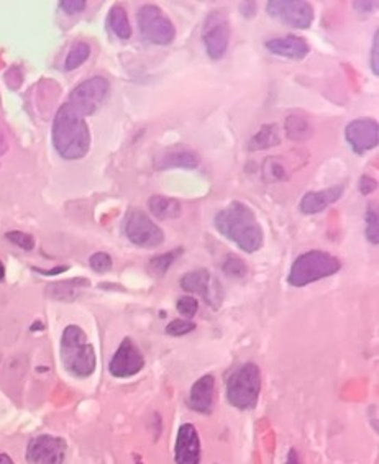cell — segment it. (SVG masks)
I'll return each instance as SVG.
<instances>
[{
  "label": "cell",
  "instance_id": "cell-1",
  "mask_svg": "<svg viewBox=\"0 0 379 464\" xmlns=\"http://www.w3.org/2000/svg\"><path fill=\"white\" fill-rule=\"evenodd\" d=\"M214 227L220 235L245 253H256L265 243L263 229L255 212L240 201L232 202L220 210L214 217Z\"/></svg>",
  "mask_w": 379,
  "mask_h": 464
},
{
  "label": "cell",
  "instance_id": "cell-2",
  "mask_svg": "<svg viewBox=\"0 0 379 464\" xmlns=\"http://www.w3.org/2000/svg\"><path fill=\"white\" fill-rule=\"evenodd\" d=\"M53 146L62 159L76 161L84 157L90 148V131L84 117L68 102L60 107L53 120Z\"/></svg>",
  "mask_w": 379,
  "mask_h": 464
},
{
  "label": "cell",
  "instance_id": "cell-3",
  "mask_svg": "<svg viewBox=\"0 0 379 464\" xmlns=\"http://www.w3.org/2000/svg\"><path fill=\"white\" fill-rule=\"evenodd\" d=\"M60 353L66 371L76 378H89L97 366L94 346L87 339L84 330L77 325L66 326L62 331Z\"/></svg>",
  "mask_w": 379,
  "mask_h": 464
},
{
  "label": "cell",
  "instance_id": "cell-4",
  "mask_svg": "<svg viewBox=\"0 0 379 464\" xmlns=\"http://www.w3.org/2000/svg\"><path fill=\"white\" fill-rule=\"evenodd\" d=\"M341 263L330 253L322 250H312L304 253L291 266L287 283L293 287H304L317 283L325 277H330L340 271Z\"/></svg>",
  "mask_w": 379,
  "mask_h": 464
},
{
  "label": "cell",
  "instance_id": "cell-5",
  "mask_svg": "<svg viewBox=\"0 0 379 464\" xmlns=\"http://www.w3.org/2000/svg\"><path fill=\"white\" fill-rule=\"evenodd\" d=\"M261 392V371L255 363H245L228 376L227 399L239 410L256 407Z\"/></svg>",
  "mask_w": 379,
  "mask_h": 464
},
{
  "label": "cell",
  "instance_id": "cell-6",
  "mask_svg": "<svg viewBox=\"0 0 379 464\" xmlns=\"http://www.w3.org/2000/svg\"><path fill=\"white\" fill-rule=\"evenodd\" d=\"M136 22L141 38L158 47H168L176 38V28L169 16L153 3H147L140 8Z\"/></svg>",
  "mask_w": 379,
  "mask_h": 464
},
{
  "label": "cell",
  "instance_id": "cell-7",
  "mask_svg": "<svg viewBox=\"0 0 379 464\" xmlns=\"http://www.w3.org/2000/svg\"><path fill=\"white\" fill-rule=\"evenodd\" d=\"M108 94H110V84L107 79L94 76L74 87L68 103L81 117H89L106 103Z\"/></svg>",
  "mask_w": 379,
  "mask_h": 464
},
{
  "label": "cell",
  "instance_id": "cell-8",
  "mask_svg": "<svg viewBox=\"0 0 379 464\" xmlns=\"http://www.w3.org/2000/svg\"><path fill=\"white\" fill-rule=\"evenodd\" d=\"M202 43L210 60H222L230 43V22L227 12L214 10L207 15L202 27Z\"/></svg>",
  "mask_w": 379,
  "mask_h": 464
},
{
  "label": "cell",
  "instance_id": "cell-9",
  "mask_svg": "<svg viewBox=\"0 0 379 464\" xmlns=\"http://www.w3.org/2000/svg\"><path fill=\"white\" fill-rule=\"evenodd\" d=\"M266 12L271 18L295 30H307L315 18L314 7L302 0H271L266 5Z\"/></svg>",
  "mask_w": 379,
  "mask_h": 464
},
{
  "label": "cell",
  "instance_id": "cell-10",
  "mask_svg": "<svg viewBox=\"0 0 379 464\" xmlns=\"http://www.w3.org/2000/svg\"><path fill=\"white\" fill-rule=\"evenodd\" d=\"M125 235L140 248H156L164 242L162 230L140 209H132L128 212L125 218Z\"/></svg>",
  "mask_w": 379,
  "mask_h": 464
},
{
  "label": "cell",
  "instance_id": "cell-11",
  "mask_svg": "<svg viewBox=\"0 0 379 464\" xmlns=\"http://www.w3.org/2000/svg\"><path fill=\"white\" fill-rule=\"evenodd\" d=\"M68 445L62 438L40 435L27 446V461L30 464H64Z\"/></svg>",
  "mask_w": 379,
  "mask_h": 464
},
{
  "label": "cell",
  "instance_id": "cell-12",
  "mask_svg": "<svg viewBox=\"0 0 379 464\" xmlns=\"http://www.w3.org/2000/svg\"><path fill=\"white\" fill-rule=\"evenodd\" d=\"M181 287L187 292L199 294L212 309H219L223 300V291L219 279H215L207 269L191 271L181 277Z\"/></svg>",
  "mask_w": 379,
  "mask_h": 464
},
{
  "label": "cell",
  "instance_id": "cell-13",
  "mask_svg": "<svg viewBox=\"0 0 379 464\" xmlns=\"http://www.w3.org/2000/svg\"><path fill=\"white\" fill-rule=\"evenodd\" d=\"M145 368V358L138 350V346L133 343L130 338H123L120 346L117 348L115 355L112 356L110 364H108V371L114 378H132V376L138 374V372Z\"/></svg>",
  "mask_w": 379,
  "mask_h": 464
},
{
  "label": "cell",
  "instance_id": "cell-14",
  "mask_svg": "<svg viewBox=\"0 0 379 464\" xmlns=\"http://www.w3.org/2000/svg\"><path fill=\"white\" fill-rule=\"evenodd\" d=\"M345 140H347L352 150L363 155L378 146L379 142V125L374 118H356L350 122L345 128Z\"/></svg>",
  "mask_w": 379,
  "mask_h": 464
},
{
  "label": "cell",
  "instance_id": "cell-15",
  "mask_svg": "<svg viewBox=\"0 0 379 464\" xmlns=\"http://www.w3.org/2000/svg\"><path fill=\"white\" fill-rule=\"evenodd\" d=\"M174 456L178 464H201V438L193 424L179 426Z\"/></svg>",
  "mask_w": 379,
  "mask_h": 464
},
{
  "label": "cell",
  "instance_id": "cell-16",
  "mask_svg": "<svg viewBox=\"0 0 379 464\" xmlns=\"http://www.w3.org/2000/svg\"><path fill=\"white\" fill-rule=\"evenodd\" d=\"M345 188L341 184L332 185V188L317 190V192L304 194L301 202H299V210L306 215H315L323 212L327 207L339 202L343 196Z\"/></svg>",
  "mask_w": 379,
  "mask_h": 464
},
{
  "label": "cell",
  "instance_id": "cell-17",
  "mask_svg": "<svg viewBox=\"0 0 379 464\" xmlns=\"http://www.w3.org/2000/svg\"><path fill=\"white\" fill-rule=\"evenodd\" d=\"M201 163L199 156L193 150L184 146H171L161 151L155 159V168L160 171L166 169H195Z\"/></svg>",
  "mask_w": 379,
  "mask_h": 464
},
{
  "label": "cell",
  "instance_id": "cell-18",
  "mask_svg": "<svg viewBox=\"0 0 379 464\" xmlns=\"http://www.w3.org/2000/svg\"><path fill=\"white\" fill-rule=\"evenodd\" d=\"M266 49L273 55L286 57V60H304L310 53V47L306 40L295 35H286L281 38L266 41Z\"/></svg>",
  "mask_w": 379,
  "mask_h": 464
},
{
  "label": "cell",
  "instance_id": "cell-19",
  "mask_svg": "<svg viewBox=\"0 0 379 464\" xmlns=\"http://www.w3.org/2000/svg\"><path fill=\"white\" fill-rule=\"evenodd\" d=\"M215 379L212 374L202 376L194 383L189 396V407L202 415H210L214 409Z\"/></svg>",
  "mask_w": 379,
  "mask_h": 464
},
{
  "label": "cell",
  "instance_id": "cell-20",
  "mask_svg": "<svg viewBox=\"0 0 379 464\" xmlns=\"http://www.w3.org/2000/svg\"><path fill=\"white\" fill-rule=\"evenodd\" d=\"M148 210L158 220H174L182 214V207L176 198L166 196H153L149 198Z\"/></svg>",
  "mask_w": 379,
  "mask_h": 464
},
{
  "label": "cell",
  "instance_id": "cell-21",
  "mask_svg": "<svg viewBox=\"0 0 379 464\" xmlns=\"http://www.w3.org/2000/svg\"><path fill=\"white\" fill-rule=\"evenodd\" d=\"M84 287H89V281L76 277V279L49 284L47 287V294L54 300L68 302V300L77 299L79 294L82 292V289Z\"/></svg>",
  "mask_w": 379,
  "mask_h": 464
},
{
  "label": "cell",
  "instance_id": "cell-22",
  "mask_svg": "<svg viewBox=\"0 0 379 464\" xmlns=\"http://www.w3.org/2000/svg\"><path fill=\"white\" fill-rule=\"evenodd\" d=\"M281 143V138H279V128L274 123H269V125L261 127L260 130L256 131L255 136L249 140L248 148L252 151H261V150H268V148L278 146Z\"/></svg>",
  "mask_w": 379,
  "mask_h": 464
},
{
  "label": "cell",
  "instance_id": "cell-23",
  "mask_svg": "<svg viewBox=\"0 0 379 464\" xmlns=\"http://www.w3.org/2000/svg\"><path fill=\"white\" fill-rule=\"evenodd\" d=\"M108 27L110 30L119 36L120 40H128L132 36V25L130 20H128V14L127 10L122 5H114L108 10Z\"/></svg>",
  "mask_w": 379,
  "mask_h": 464
},
{
  "label": "cell",
  "instance_id": "cell-24",
  "mask_svg": "<svg viewBox=\"0 0 379 464\" xmlns=\"http://www.w3.org/2000/svg\"><path fill=\"white\" fill-rule=\"evenodd\" d=\"M284 128L287 138L293 140V142H304V140L310 138L312 133H314L309 120L299 114L289 115V117L286 118Z\"/></svg>",
  "mask_w": 379,
  "mask_h": 464
},
{
  "label": "cell",
  "instance_id": "cell-25",
  "mask_svg": "<svg viewBox=\"0 0 379 464\" xmlns=\"http://www.w3.org/2000/svg\"><path fill=\"white\" fill-rule=\"evenodd\" d=\"M181 255H182V250L181 248H178V250L162 253V255L160 256H155V258L149 259L148 272L155 277H162L166 272L169 271V268L173 266L174 261H176Z\"/></svg>",
  "mask_w": 379,
  "mask_h": 464
},
{
  "label": "cell",
  "instance_id": "cell-26",
  "mask_svg": "<svg viewBox=\"0 0 379 464\" xmlns=\"http://www.w3.org/2000/svg\"><path fill=\"white\" fill-rule=\"evenodd\" d=\"M89 56H90L89 43H86V41H77V43H74L69 49L68 56H66L64 61L66 71H74V69H77L79 66L84 64L86 61L89 60Z\"/></svg>",
  "mask_w": 379,
  "mask_h": 464
},
{
  "label": "cell",
  "instance_id": "cell-27",
  "mask_svg": "<svg viewBox=\"0 0 379 464\" xmlns=\"http://www.w3.org/2000/svg\"><path fill=\"white\" fill-rule=\"evenodd\" d=\"M289 177V172L284 168V164L279 161V157H268L263 164V179L266 182H279L286 181Z\"/></svg>",
  "mask_w": 379,
  "mask_h": 464
},
{
  "label": "cell",
  "instance_id": "cell-28",
  "mask_svg": "<svg viewBox=\"0 0 379 464\" xmlns=\"http://www.w3.org/2000/svg\"><path fill=\"white\" fill-rule=\"evenodd\" d=\"M222 271L225 276L232 277V279H241L248 274V268L245 261L235 255H228L227 259L223 261Z\"/></svg>",
  "mask_w": 379,
  "mask_h": 464
},
{
  "label": "cell",
  "instance_id": "cell-29",
  "mask_svg": "<svg viewBox=\"0 0 379 464\" xmlns=\"http://www.w3.org/2000/svg\"><path fill=\"white\" fill-rule=\"evenodd\" d=\"M365 223H366L365 225L366 240H368L369 243L378 244L379 243V218H378V212L374 207H369V209L366 210Z\"/></svg>",
  "mask_w": 379,
  "mask_h": 464
},
{
  "label": "cell",
  "instance_id": "cell-30",
  "mask_svg": "<svg viewBox=\"0 0 379 464\" xmlns=\"http://www.w3.org/2000/svg\"><path fill=\"white\" fill-rule=\"evenodd\" d=\"M195 330V323L191 320H184V318H178V320H173L166 326V333L171 335V337H184V335L191 333V331Z\"/></svg>",
  "mask_w": 379,
  "mask_h": 464
},
{
  "label": "cell",
  "instance_id": "cell-31",
  "mask_svg": "<svg viewBox=\"0 0 379 464\" xmlns=\"http://www.w3.org/2000/svg\"><path fill=\"white\" fill-rule=\"evenodd\" d=\"M178 312L184 317V320H191V318L194 317L195 313H197L199 310V302L195 297H191V296H186V297H181V299L178 300V305H176Z\"/></svg>",
  "mask_w": 379,
  "mask_h": 464
},
{
  "label": "cell",
  "instance_id": "cell-32",
  "mask_svg": "<svg viewBox=\"0 0 379 464\" xmlns=\"http://www.w3.org/2000/svg\"><path fill=\"white\" fill-rule=\"evenodd\" d=\"M89 264L95 272L103 274V272H108L112 269V258H110V255H107V253H102V251L95 253V255H93L89 258Z\"/></svg>",
  "mask_w": 379,
  "mask_h": 464
},
{
  "label": "cell",
  "instance_id": "cell-33",
  "mask_svg": "<svg viewBox=\"0 0 379 464\" xmlns=\"http://www.w3.org/2000/svg\"><path fill=\"white\" fill-rule=\"evenodd\" d=\"M8 242H12L16 246H20L25 251H32L35 248V240L32 235L23 233V231H8L5 235Z\"/></svg>",
  "mask_w": 379,
  "mask_h": 464
},
{
  "label": "cell",
  "instance_id": "cell-34",
  "mask_svg": "<svg viewBox=\"0 0 379 464\" xmlns=\"http://www.w3.org/2000/svg\"><path fill=\"white\" fill-rule=\"evenodd\" d=\"M86 5H87L86 0H62V2H60L61 10L69 15L81 14V12L86 8Z\"/></svg>",
  "mask_w": 379,
  "mask_h": 464
},
{
  "label": "cell",
  "instance_id": "cell-35",
  "mask_svg": "<svg viewBox=\"0 0 379 464\" xmlns=\"http://www.w3.org/2000/svg\"><path fill=\"white\" fill-rule=\"evenodd\" d=\"M369 68H371V71L378 76L379 74V33L378 31L374 33V38H373L371 55H369Z\"/></svg>",
  "mask_w": 379,
  "mask_h": 464
},
{
  "label": "cell",
  "instance_id": "cell-36",
  "mask_svg": "<svg viewBox=\"0 0 379 464\" xmlns=\"http://www.w3.org/2000/svg\"><path fill=\"white\" fill-rule=\"evenodd\" d=\"M378 188V182L373 179V177L369 176H363L360 181V190L361 194H365V196H369V194L374 192Z\"/></svg>",
  "mask_w": 379,
  "mask_h": 464
},
{
  "label": "cell",
  "instance_id": "cell-37",
  "mask_svg": "<svg viewBox=\"0 0 379 464\" xmlns=\"http://www.w3.org/2000/svg\"><path fill=\"white\" fill-rule=\"evenodd\" d=\"M356 12H361V14H369L374 7H376V2H366V0H361V2H355L353 3Z\"/></svg>",
  "mask_w": 379,
  "mask_h": 464
},
{
  "label": "cell",
  "instance_id": "cell-38",
  "mask_svg": "<svg viewBox=\"0 0 379 464\" xmlns=\"http://www.w3.org/2000/svg\"><path fill=\"white\" fill-rule=\"evenodd\" d=\"M286 464H301V458H299L297 451L294 448L287 453V459H286Z\"/></svg>",
  "mask_w": 379,
  "mask_h": 464
},
{
  "label": "cell",
  "instance_id": "cell-39",
  "mask_svg": "<svg viewBox=\"0 0 379 464\" xmlns=\"http://www.w3.org/2000/svg\"><path fill=\"white\" fill-rule=\"evenodd\" d=\"M66 266L62 268H56V269H51V271H43V269H35V271H38L40 274H47V276H54V274H60V272H64L66 271Z\"/></svg>",
  "mask_w": 379,
  "mask_h": 464
},
{
  "label": "cell",
  "instance_id": "cell-40",
  "mask_svg": "<svg viewBox=\"0 0 379 464\" xmlns=\"http://www.w3.org/2000/svg\"><path fill=\"white\" fill-rule=\"evenodd\" d=\"M7 150H8V143H7L5 136H3L2 131H0V156L5 155Z\"/></svg>",
  "mask_w": 379,
  "mask_h": 464
},
{
  "label": "cell",
  "instance_id": "cell-41",
  "mask_svg": "<svg viewBox=\"0 0 379 464\" xmlns=\"http://www.w3.org/2000/svg\"><path fill=\"white\" fill-rule=\"evenodd\" d=\"M0 464H15V463L12 461V458L8 456V454L0 453Z\"/></svg>",
  "mask_w": 379,
  "mask_h": 464
}]
</instances>
